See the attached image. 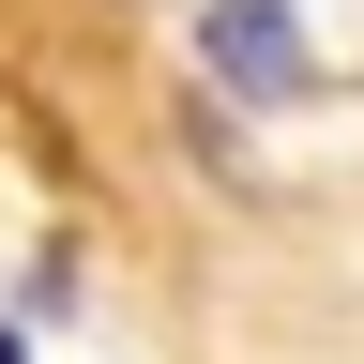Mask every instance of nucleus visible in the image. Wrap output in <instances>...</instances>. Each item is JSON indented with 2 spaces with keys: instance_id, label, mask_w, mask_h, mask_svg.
Wrapping results in <instances>:
<instances>
[{
  "instance_id": "nucleus-1",
  "label": "nucleus",
  "mask_w": 364,
  "mask_h": 364,
  "mask_svg": "<svg viewBox=\"0 0 364 364\" xmlns=\"http://www.w3.org/2000/svg\"><path fill=\"white\" fill-rule=\"evenodd\" d=\"M198 61H213L228 91H258V107H289V91H318L304 31H289V0H198Z\"/></svg>"
}]
</instances>
